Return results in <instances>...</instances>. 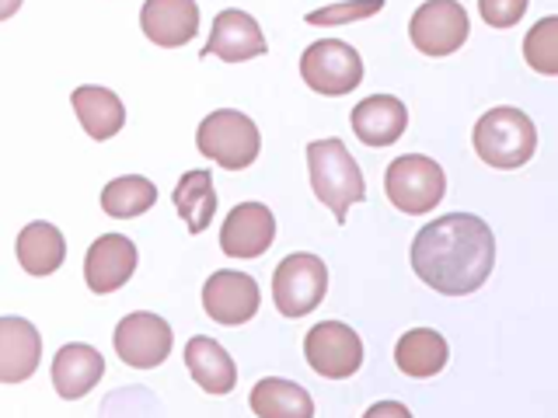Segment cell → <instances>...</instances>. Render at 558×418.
Here are the masks:
<instances>
[{
  "label": "cell",
  "instance_id": "cell-16",
  "mask_svg": "<svg viewBox=\"0 0 558 418\" xmlns=\"http://www.w3.org/2000/svg\"><path fill=\"white\" fill-rule=\"evenodd\" d=\"M43 359V339L32 321L25 318H4L0 321V380L4 383H22Z\"/></svg>",
  "mask_w": 558,
  "mask_h": 418
},
{
  "label": "cell",
  "instance_id": "cell-26",
  "mask_svg": "<svg viewBox=\"0 0 558 418\" xmlns=\"http://www.w3.org/2000/svg\"><path fill=\"white\" fill-rule=\"evenodd\" d=\"M523 60L545 77H558V14L541 17L523 39Z\"/></svg>",
  "mask_w": 558,
  "mask_h": 418
},
{
  "label": "cell",
  "instance_id": "cell-18",
  "mask_svg": "<svg viewBox=\"0 0 558 418\" xmlns=\"http://www.w3.org/2000/svg\"><path fill=\"white\" fill-rule=\"evenodd\" d=\"M105 373V359L95 345L66 342L52 359V388L63 401H77L95 388Z\"/></svg>",
  "mask_w": 558,
  "mask_h": 418
},
{
  "label": "cell",
  "instance_id": "cell-23",
  "mask_svg": "<svg viewBox=\"0 0 558 418\" xmlns=\"http://www.w3.org/2000/svg\"><path fill=\"white\" fill-rule=\"evenodd\" d=\"M66 258V241L60 234V226H52L46 220L28 223L17 234V261L28 275H52Z\"/></svg>",
  "mask_w": 558,
  "mask_h": 418
},
{
  "label": "cell",
  "instance_id": "cell-1",
  "mask_svg": "<svg viewBox=\"0 0 558 418\" xmlns=\"http://www.w3.org/2000/svg\"><path fill=\"white\" fill-rule=\"evenodd\" d=\"M496 266L493 226L475 213H447L426 223L412 241V269L444 296L475 293Z\"/></svg>",
  "mask_w": 558,
  "mask_h": 418
},
{
  "label": "cell",
  "instance_id": "cell-24",
  "mask_svg": "<svg viewBox=\"0 0 558 418\" xmlns=\"http://www.w3.org/2000/svg\"><path fill=\"white\" fill-rule=\"evenodd\" d=\"M171 202L192 234H203L217 217V188L209 171H185L171 192Z\"/></svg>",
  "mask_w": 558,
  "mask_h": 418
},
{
  "label": "cell",
  "instance_id": "cell-6",
  "mask_svg": "<svg viewBox=\"0 0 558 418\" xmlns=\"http://www.w3.org/2000/svg\"><path fill=\"white\" fill-rule=\"evenodd\" d=\"M325 290H328V269L318 255L293 251L272 272V300L283 318H307L325 300Z\"/></svg>",
  "mask_w": 558,
  "mask_h": 418
},
{
  "label": "cell",
  "instance_id": "cell-3",
  "mask_svg": "<svg viewBox=\"0 0 558 418\" xmlns=\"http://www.w3.org/2000/svg\"><path fill=\"white\" fill-rule=\"evenodd\" d=\"M471 144H475V153L488 168L513 171V168H523L534 157L537 130H534L527 112L510 109V104H499V109H488L475 122Z\"/></svg>",
  "mask_w": 558,
  "mask_h": 418
},
{
  "label": "cell",
  "instance_id": "cell-21",
  "mask_svg": "<svg viewBox=\"0 0 558 418\" xmlns=\"http://www.w3.org/2000/svg\"><path fill=\"white\" fill-rule=\"evenodd\" d=\"M70 101H74V112L92 139H112L122 130V122H126V109H122L119 95L109 91V87L84 84L70 95Z\"/></svg>",
  "mask_w": 558,
  "mask_h": 418
},
{
  "label": "cell",
  "instance_id": "cell-14",
  "mask_svg": "<svg viewBox=\"0 0 558 418\" xmlns=\"http://www.w3.org/2000/svg\"><path fill=\"white\" fill-rule=\"evenodd\" d=\"M266 49L269 42L255 17L238 8H227L217 14L209 42L203 46V57H220L223 63H244V60L266 57Z\"/></svg>",
  "mask_w": 558,
  "mask_h": 418
},
{
  "label": "cell",
  "instance_id": "cell-20",
  "mask_svg": "<svg viewBox=\"0 0 558 418\" xmlns=\"http://www.w3.org/2000/svg\"><path fill=\"white\" fill-rule=\"evenodd\" d=\"M447 359H450V345L440 331H433V328H412L395 345L398 370L412 380L436 377L447 366Z\"/></svg>",
  "mask_w": 558,
  "mask_h": 418
},
{
  "label": "cell",
  "instance_id": "cell-19",
  "mask_svg": "<svg viewBox=\"0 0 558 418\" xmlns=\"http://www.w3.org/2000/svg\"><path fill=\"white\" fill-rule=\"evenodd\" d=\"M185 366H189L192 380H196L206 394H231L234 383H238V366H234L231 353L206 335L189 339Z\"/></svg>",
  "mask_w": 558,
  "mask_h": 418
},
{
  "label": "cell",
  "instance_id": "cell-10",
  "mask_svg": "<svg viewBox=\"0 0 558 418\" xmlns=\"http://www.w3.org/2000/svg\"><path fill=\"white\" fill-rule=\"evenodd\" d=\"M171 328L150 310H133L116 324V356L133 370H154L171 353Z\"/></svg>",
  "mask_w": 558,
  "mask_h": 418
},
{
  "label": "cell",
  "instance_id": "cell-8",
  "mask_svg": "<svg viewBox=\"0 0 558 418\" xmlns=\"http://www.w3.org/2000/svg\"><path fill=\"white\" fill-rule=\"evenodd\" d=\"M468 11L458 4V0H426L418 4L412 22H409V35L412 46L426 57H450L468 42Z\"/></svg>",
  "mask_w": 558,
  "mask_h": 418
},
{
  "label": "cell",
  "instance_id": "cell-15",
  "mask_svg": "<svg viewBox=\"0 0 558 418\" xmlns=\"http://www.w3.org/2000/svg\"><path fill=\"white\" fill-rule=\"evenodd\" d=\"M140 28L154 46L179 49L196 39L199 8L196 0H147L140 11Z\"/></svg>",
  "mask_w": 558,
  "mask_h": 418
},
{
  "label": "cell",
  "instance_id": "cell-4",
  "mask_svg": "<svg viewBox=\"0 0 558 418\" xmlns=\"http://www.w3.org/2000/svg\"><path fill=\"white\" fill-rule=\"evenodd\" d=\"M384 196L391 199L395 209H401V213H409V217L429 213V209H436L447 196V174L433 157L405 153L384 171Z\"/></svg>",
  "mask_w": 558,
  "mask_h": 418
},
{
  "label": "cell",
  "instance_id": "cell-13",
  "mask_svg": "<svg viewBox=\"0 0 558 418\" xmlns=\"http://www.w3.org/2000/svg\"><path fill=\"white\" fill-rule=\"evenodd\" d=\"M136 272V244L122 234L98 237L84 258V283L92 293H116Z\"/></svg>",
  "mask_w": 558,
  "mask_h": 418
},
{
  "label": "cell",
  "instance_id": "cell-12",
  "mask_svg": "<svg viewBox=\"0 0 558 418\" xmlns=\"http://www.w3.org/2000/svg\"><path fill=\"white\" fill-rule=\"evenodd\" d=\"M276 241V217L262 202H238L223 220L220 248L227 258H258Z\"/></svg>",
  "mask_w": 558,
  "mask_h": 418
},
{
  "label": "cell",
  "instance_id": "cell-5",
  "mask_svg": "<svg viewBox=\"0 0 558 418\" xmlns=\"http://www.w3.org/2000/svg\"><path fill=\"white\" fill-rule=\"evenodd\" d=\"M196 144H199V153L209 157V161H217L223 171H244L248 164H255L262 136H258V126L244 112L220 109V112H209L199 122Z\"/></svg>",
  "mask_w": 558,
  "mask_h": 418
},
{
  "label": "cell",
  "instance_id": "cell-22",
  "mask_svg": "<svg viewBox=\"0 0 558 418\" xmlns=\"http://www.w3.org/2000/svg\"><path fill=\"white\" fill-rule=\"evenodd\" d=\"M248 405L258 418H314V401L301 383L283 377H262Z\"/></svg>",
  "mask_w": 558,
  "mask_h": 418
},
{
  "label": "cell",
  "instance_id": "cell-28",
  "mask_svg": "<svg viewBox=\"0 0 558 418\" xmlns=\"http://www.w3.org/2000/svg\"><path fill=\"white\" fill-rule=\"evenodd\" d=\"M527 4L531 0H478V14L493 28H513L527 14Z\"/></svg>",
  "mask_w": 558,
  "mask_h": 418
},
{
  "label": "cell",
  "instance_id": "cell-9",
  "mask_svg": "<svg viewBox=\"0 0 558 418\" xmlns=\"http://www.w3.org/2000/svg\"><path fill=\"white\" fill-rule=\"evenodd\" d=\"M307 366L325 380H345L363 366V342L342 321H322L304 339Z\"/></svg>",
  "mask_w": 558,
  "mask_h": 418
},
{
  "label": "cell",
  "instance_id": "cell-2",
  "mask_svg": "<svg viewBox=\"0 0 558 418\" xmlns=\"http://www.w3.org/2000/svg\"><path fill=\"white\" fill-rule=\"evenodd\" d=\"M307 174L314 196L331 209L336 223H345L349 206L363 202L366 196L363 171L342 139H314V144H307Z\"/></svg>",
  "mask_w": 558,
  "mask_h": 418
},
{
  "label": "cell",
  "instance_id": "cell-11",
  "mask_svg": "<svg viewBox=\"0 0 558 418\" xmlns=\"http://www.w3.org/2000/svg\"><path fill=\"white\" fill-rule=\"evenodd\" d=\"M258 283L248 272L223 269L214 272L203 286V310L209 314V321L217 324H244L258 314Z\"/></svg>",
  "mask_w": 558,
  "mask_h": 418
},
{
  "label": "cell",
  "instance_id": "cell-17",
  "mask_svg": "<svg viewBox=\"0 0 558 418\" xmlns=\"http://www.w3.org/2000/svg\"><path fill=\"white\" fill-rule=\"evenodd\" d=\"M405 126H409V112H405V104H401V98H395V95L363 98L353 109V133L366 147L398 144Z\"/></svg>",
  "mask_w": 558,
  "mask_h": 418
},
{
  "label": "cell",
  "instance_id": "cell-25",
  "mask_svg": "<svg viewBox=\"0 0 558 418\" xmlns=\"http://www.w3.org/2000/svg\"><path fill=\"white\" fill-rule=\"evenodd\" d=\"M154 202H157V185L144 179V174H122V179L101 188V209L116 220L144 217Z\"/></svg>",
  "mask_w": 558,
  "mask_h": 418
},
{
  "label": "cell",
  "instance_id": "cell-29",
  "mask_svg": "<svg viewBox=\"0 0 558 418\" xmlns=\"http://www.w3.org/2000/svg\"><path fill=\"white\" fill-rule=\"evenodd\" d=\"M363 418H412V411L405 405H398V401H377V405L366 408Z\"/></svg>",
  "mask_w": 558,
  "mask_h": 418
},
{
  "label": "cell",
  "instance_id": "cell-27",
  "mask_svg": "<svg viewBox=\"0 0 558 418\" xmlns=\"http://www.w3.org/2000/svg\"><path fill=\"white\" fill-rule=\"evenodd\" d=\"M384 8V0H345V4H328L307 14V25H349V22H363Z\"/></svg>",
  "mask_w": 558,
  "mask_h": 418
},
{
  "label": "cell",
  "instance_id": "cell-7",
  "mask_svg": "<svg viewBox=\"0 0 558 418\" xmlns=\"http://www.w3.org/2000/svg\"><path fill=\"white\" fill-rule=\"evenodd\" d=\"M301 77L311 91H318L325 98H342L360 87L363 57L349 42H339V39L311 42L301 57Z\"/></svg>",
  "mask_w": 558,
  "mask_h": 418
}]
</instances>
